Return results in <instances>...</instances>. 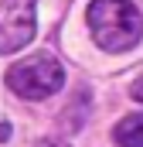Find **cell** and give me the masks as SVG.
Masks as SVG:
<instances>
[{
	"label": "cell",
	"instance_id": "obj_2",
	"mask_svg": "<svg viewBox=\"0 0 143 147\" xmlns=\"http://www.w3.org/2000/svg\"><path fill=\"white\" fill-rule=\"evenodd\" d=\"M7 86L21 99H48L65 86V69L51 51H37L7 69Z\"/></svg>",
	"mask_w": 143,
	"mask_h": 147
},
{
	"label": "cell",
	"instance_id": "obj_4",
	"mask_svg": "<svg viewBox=\"0 0 143 147\" xmlns=\"http://www.w3.org/2000/svg\"><path fill=\"white\" fill-rule=\"evenodd\" d=\"M116 147H143V113H130L112 127Z\"/></svg>",
	"mask_w": 143,
	"mask_h": 147
},
{
	"label": "cell",
	"instance_id": "obj_3",
	"mask_svg": "<svg viewBox=\"0 0 143 147\" xmlns=\"http://www.w3.org/2000/svg\"><path fill=\"white\" fill-rule=\"evenodd\" d=\"M37 0H0V55H14L34 41Z\"/></svg>",
	"mask_w": 143,
	"mask_h": 147
},
{
	"label": "cell",
	"instance_id": "obj_5",
	"mask_svg": "<svg viewBox=\"0 0 143 147\" xmlns=\"http://www.w3.org/2000/svg\"><path fill=\"white\" fill-rule=\"evenodd\" d=\"M130 96H133V99H136V103H143V72L136 75V79H133V82H130Z\"/></svg>",
	"mask_w": 143,
	"mask_h": 147
},
{
	"label": "cell",
	"instance_id": "obj_6",
	"mask_svg": "<svg viewBox=\"0 0 143 147\" xmlns=\"http://www.w3.org/2000/svg\"><path fill=\"white\" fill-rule=\"evenodd\" d=\"M34 147H68V140H61V137H41Z\"/></svg>",
	"mask_w": 143,
	"mask_h": 147
},
{
	"label": "cell",
	"instance_id": "obj_1",
	"mask_svg": "<svg viewBox=\"0 0 143 147\" xmlns=\"http://www.w3.org/2000/svg\"><path fill=\"white\" fill-rule=\"evenodd\" d=\"M85 24L92 41L109 55L136 48L143 38V14L133 0H92L85 10Z\"/></svg>",
	"mask_w": 143,
	"mask_h": 147
},
{
	"label": "cell",
	"instance_id": "obj_7",
	"mask_svg": "<svg viewBox=\"0 0 143 147\" xmlns=\"http://www.w3.org/2000/svg\"><path fill=\"white\" fill-rule=\"evenodd\" d=\"M10 134H14V130H10V123H3V120H0V144H3V140H10Z\"/></svg>",
	"mask_w": 143,
	"mask_h": 147
}]
</instances>
